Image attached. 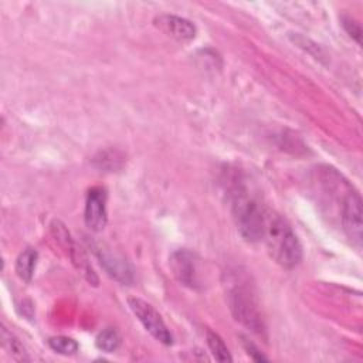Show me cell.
<instances>
[{"instance_id":"4","label":"cell","mask_w":363,"mask_h":363,"mask_svg":"<svg viewBox=\"0 0 363 363\" xmlns=\"http://www.w3.org/2000/svg\"><path fill=\"white\" fill-rule=\"evenodd\" d=\"M169 265L174 278L182 285L196 291L203 288L200 259L194 252L184 248L174 251L169 258Z\"/></svg>"},{"instance_id":"1","label":"cell","mask_w":363,"mask_h":363,"mask_svg":"<svg viewBox=\"0 0 363 363\" xmlns=\"http://www.w3.org/2000/svg\"><path fill=\"white\" fill-rule=\"evenodd\" d=\"M231 211L235 225L248 242H258L264 238L268 211L262 207L258 197L241 180L231 187Z\"/></svg>"},{"instance_id":"9","label":"cell","mask_w":363,"mask_h":363,"mask_svg":"<svg viewBox=\"0 0 363 363\" xmlns=\"http://www.w3.org/2000/svg\"><path fill=\"white\" fill-rule=\"evenodd\" d=\"M159 21H160V26L169 34H172L179 40H191L196 37V26L183 17L163 16L159 18Z\"/></svg>"},{"instance_id":"14","label":"cell","mask_w":363,"mask_h":363,"mask_svg":"<svg viewBox=\"0 0 363 363\" xmlns=\"http://www.w3.org/2000/svg\"><path fill=\"white\" fill-rule=\"evenodd\" d=\"M50 347L61 354H74L78 352V343L68 336H54L48 339Z\"/></svg>"},{"instance_id":"8","label":"cell","mask_w":363,"mask_h":363,"mask_svg":"<svg viewBox=\"0 0 363 363\" xmlns=\"http://www.w3.org/2000/svg\"><path fill=\"white\" fill-rule=\"evenodd\" d=\"M106 197L104 187H92L86 194L84 220L86 227L95 233L102 231L108 223Z\"/></svg>"},{"instance_id":"15","label":"cell","mask_w":363,"mask_h":363,"mask_svg":"<svg viewBox=\"0 0 363 363\" xmlns=\"http://www.w3.org/2000/svg\"><path fill=\"white\" fill-rule=\"evenodd\" d=\"M242 345H244V349L247 350L248 356H250L252 360H255V362H267V360H268V359L259 352V349H258L252 342H250L248 339L242 337Z\"/></svg>"},{"instance_id":"13","label":"cell","mask_w":363,"mask_h":363,"mask_svg":"<svg viewBox=\"0 0 363 363\" xmlns=\"http://www.w3.org/2000/svg\"><path fill=\"white\" fill-rule=\"evenodd\" d=\"M1 339H3V346L9 350V353L16 359V360H28L30 357L27 356L26 349L20 343L18 339H16L11 333H9L4 328L1 330Z\"/></svg>"},{"instance_id":"2","label":"cell","mask_w":363,"mask_h":363,"mask_svg":"<svg viewBox=\"0 0 363 363\" xmlns=\"http://www.w3.org/2000/svg\"><path fill=\"white\" fill-rule=\"evenodd\" d=\"M271 257L281 267L291 269L302 259V245L291 225L279 216L268 211L262 238Z\"/></svg>"},{"instance_id":"3","label":"cell","mask_w":363,"mask_h":363,"mask_svg":"<svg viewBox=\"0 0 363 363\" xmlns=\"http://www.w3.org/2000/svg\"><path fill=\"white\" fill-rule=\"evenodd\" d=\"M227 301L230 311L237 322L254 333H264L265 325L261 318L257 299L248 285L242 284L241 281L233 282L227 291Z\"/></svg>"},{"instance_id":"6","label":"cell","mask_w":363,"mask_h":363,"mask_svg":"<svg viewBox=\"0 0 363 363\" xmlns=\"http://www.w3.org/2000/svg\"><path fill=\"white\" fill-rule=\"evenodd\" d=\"M362 199L356 191L349 190L342 199V227L346 235L356 247L362 245L363 223H362Z\"/></svg>"},{"instance_id":"7","label":"cell","mask_w":363,"mask_h":363,"mask_svg":"<svg viewBox=\"0 0 363 363\" xmlns=\"http://www.w3.org/2000/svg\"><path fill=\"white\" fill-rule=\"evenodd\" d=\"M94 251L109 277L123 285H130L133 282V269L121 254L105 244H94Z\"/></svg>"},{"instance_id":"10","label":"cell","mask_w":363,"mask_h":363,"mask_svg":"<svg viewBox=\"0 0 363 363\" xmlns=\"http://www.w3.org/2000/svg\"><path fill=\"white\" fill-rule=\"evenodd\" d=\"M37 257L38 254L34 248H27L18 255L16 261V272L20 279L26 282L31 281L35 269V264H37Z\"/></svg>"},{"instance_id":"16","label":"cell","mask_w":363,"mask_h":363,"mask_svg":"<svg viewBox=\"0 0 363 363\" xmlns=\"http://www.w3.org/2000/svg\"><path fill=\"white\" fill-rule=\"evenodd\" d=\"M343 26H345L346 31L350 34V37H353L357 43H360V27H359V24L352 18H343Z\"/></svg>"},{"instance_id":"11","label":"cell","mask_w":363,"mask_h":363,"mask_svg":"<svg viewBox=\"0 0 363 363\" xmlns=\"http://www.w3.org/2000/svg\"><path fill=\"white\" fill-rule=\"evenodd\" d=\"M207 345H208V349L216 360H218V362H231L233 360L228 347L225 346L224 340L216 332H211V330L207 332Z\"/></svg>"},{"instance_id":"12","label":"cell","mask_w":363,"mask_h":363,"mask_svg":"<svg viewBox=\"0 0 363 363\" xmlns=\"http://www.w3.org/2000/svg\"><path fill=\"white\" fill-rule=\"evenodd\" d=\"M121 345V337L118 332L112 328L104 329L98 336H96V347L102 352L112 353L115 352Z\"/></svg>"},{"instance_id":"5","label":"cell","mask_w":363,"mask_h":363,"mask_svg":"<svg viewBox=\"0 0 363 363\" xmlns=\"http://www.w3.org/2000/svg\"><path fill=\"white\" fill-rule=\"evenodd\" d=\"M128 305L130 311L135 313V316L139 319V322L143 325V328L160 343L163 345H172L173 336L170 330L167 329L166 323L163 322L159 312L146 301L140 298H129Z\"/></svg>"}]
</instances>
